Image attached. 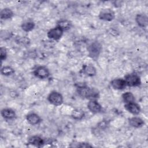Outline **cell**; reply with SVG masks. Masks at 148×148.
Segmentation results:
<instances>
[{
  "label": "cell",
  "instance_id": "obj_1",
  "mask_svg": "<svg viewBox=\"0 0 148 148\" xmlns=\"http://www.w3.org/2000/svg\"><path fill=\"white\" fill-rule=\"evenodd\" d=\"M76 86L78 95L82 98L91 100L95 99L99 96V92L98 90L90 87L84 83H76Z\"/></svg>",
  "mask_w": 148,
  "mask_h": 148
},
{
  "label": "cell",
  "instance_id": "obj_2",
  "mask_svg": "<svg viewBox=\"0 0 148 148\" xmlns=\"http://www.w3.org/2000/svg\"><path fill=\"white\" fill-rule=\"evenodd\" d=\"M88 56L94 60H97L102 50V45L98 41L92 42L87 47Z\"/></svg>",
  "mask_w": 148,
  "mask_h": 148
},
{
  "label": "cell",
  "instance_id": "obj_3",
  "mask_svg": "<svg viewBox=\"0 0 148 148\" xmlns=\"http://www.w3.org/2000/svg\"><path fill=\"white\" fill-rule=\"evenodd\" d=\"M124 80L127 86L129 87L139 86L141 84L140 77L135 73L127 74L124 77Z\"/></svg>",
  "mask_w": 148,
  "mask_h": 148
},
{
  "label": "cell",
  "instance_id": "obj_4",
  "mask_svg": "<svg viewBox=\"0 0 148 148\" xmlns=\"http://www.w3.org/2000/svg\"><path fill=\"white\" fill-rule=\"evenodd\" d=\"M47 100L54 106H60L63 103V97L59 92L53 91L49 94Z\"/></svg>",
  "mask_w": 148,
  "mask_h": 148
},
{
  "label": "cell",
  "instance_id": "obj_5",
  "mask_svg": "<svg viewBox=\"0 0 148 148\" xmlns=\"http://www.w3.org/2000/svg\"><path fill=\"white\" fill-rule=\"evenodd\" d=\"M98 17L100 20L106 21H111L115 17V13L113 10L109 8H105L101 10L99 12Z\"/></svg>",
  "mask_w": 148,
  "mask_h": 148
},
{
  "label": "cell",
  "instance_id": "obj_6",
  "mask_svg": "<svg viewBox=\"0 0 148 148\" xmlns=\"http://www.w3.org/2000/svg\"><path fill=\"white\" fill-rule=\"evenodd\" d=\"M34 75L38 78L43 79L48 77L50 75L49 69L44 66H39L36 67L34 72Z\"/></svg>",
  "mask_w": 148,
  "mask_h": 148
},
{
  "label": "cell",
  "instance_id": "obj_7",
  "mask_svg": "<svg viewBox=\"0 0 148 148\" xmlns=\"http://www.w3.org/2000/svg\"><path fill=\"white\" fill-rule=\"evenodd\" d=\"M64 31L58 27H56L50 29L47 34V37L50 39H53V40H58L60 39L61 36H62Z\"/></svg>",
  "mask_w": 148,
  "mask_h": 148
},
{
  "label": "cell",
  "instance_id": "obj_8",
  "mask_svg": "<svg viewBox=\"0 0 148 148\" xmlns=\"http://www.w3.org/2000/svg\"><path fill=\"white\" fill-rule=\"evenodd\" d=\"M87 108L93 113H98L102 110L101 105L95 99H91L87 103Z\"/></svg>",
  "mask_w": 148,
  "mask_h": 148
},
{
  "label": "cell",
  "instance_id": "obj_9",
  "mask_svg": "<svg viewBox=\"0 0 148 148\" xmlns=\"http://www.w3.org/2000/svg\"><path fill=\"white\" fill-rule=\"evenodd\" d=\"M124 108L127 111L134 115H137L140 112V108L139 105L135 102L125 103Z\"/></svg>",
  "mask_w": 148,
  "mask_h": 148
},
{
  "label": "cell",
  "instance_id": "obj_10",
  "mask_svg": "<svg viewBox=\"0 0 148 148\" xmlns=\"http://www.w3.org/2000/svg\"><path fill=\"white\" fill-rule=\"evenodd\" d=\"M110 84L112 87L116 90H123L127 86L125 82L123 79H114L111 81Z\"/></svg>",
  "mask_w": 148,
  "mask_h": 148
},
{
  "label": "cell",
  "instance_id": "obj_11",
  "mask_svg": "<svg viewBox=\"0 0 148 148\" xmlns=\"http://www.w3.org/2000/svg\"><path fill=\"white\" fill-rule=\"evenodd\" d=\"M28 142L29 144L38 147H42L45 144L44 140L41 137L37 135L29 137L28 138Z\"/></svg>",
  "mask_w": 148,
  "mask_h": 148
},
{
  "label": "cell",
  "instance_id": "obj_12",
  "mask_svg": "<svg viewBox=\"0 0 148 148\" xmlns=\"http://www.w3.org/2000/svg\"><path fill=\"white\" fill-rule=\"evenodd\" d=\"M135 21L137 24L142 28H145L147 25L148 18L144 13L138 14L135 17Z\"/></svg>",
  "mask_w": 148,
  "mask_h": 148
},
{
  "label": "cell",
  "instance_id": "obj_13",
  "mask_svg": "<svg viewBox=\"0 0 148 148\" xmlns=\"http://www.w3.org/2000/svg\"><path fill=\"white\" fill-rule=\"evenodd\" d=\"M26 120L29 124L32 125L38 124L42 121L40 116L35 113H31L28 114L26 116Z\"/></svg>",
  "mask_w": 148,
  "mask_h": 148
},
{
  "label": "cell",
  "instance_id": "obj_14",
  "mask_svg": "<svg viewBox=\"0 0 148 148\" xmlns=\"http://www.w3.org/2000/svg\"><path fill=\"white\" fill-rule=\"evenodd\" d=\"M82 70L84 75L90 77L94 76L97 73L96 68L91 64L84 65Z\"/></svg>",
  "mask_w": 148,
  "mask_h": 148
},
{
  "label": "cell",
  "instance_id": "obj_15",
  "mask_svg": "<svg viewBox=\"0 0 148 148\" xmlns=\"http://www.w3.org/2000/svg\"><path fill=\"white\" fill-rule=\"evenodd\" d=\"M130 126L134 128H140L144 125V121L139 117H132L128 120Z\"/></svg>",
  "mask_w": 148,
  "mask_h": 148
},
{
  "label": "cell",
  "instance_id": "obj_16",
  "mask_svg": "<svg viewBox=\"0 0 148 148\" xmlns=\"http://www.w3.org/2000/svg\"><path fill=\"white\" fill-rule=\"evenodd\" d=\"M1 116L5 119H13L16 117L15 112L10 108H4L1 110Z\"/></svg>",
  "mask_w": 148,
  "mask_h": 148
},
{
  "label": "cell",
  "instance_id": "obj_17",
  "mask_svg": "<svg viewBox=\"0 0 148 148\" xmlns=\"http://www.w3.org/2000/svg\"><path fill=\"white\" fill-rule=\"evenodd\" d=\"M57 26L60 28L63 31L69 30L72 27V23L71 21L66 19H63L58 21L57 24Z\"/></svg>",
  "mask_w": 148,
  "mask_h": 148
},
{
  "label": "cell",
  "instance_id": "obj_18",
  "mask_svg": "<svg viewBox=\"0 0 148 148\" xmlns=\"http://www.w3.org/2000/svg\"><path fill=\"white\" fill-rule=\"evenodd\" d=\"M85 116V113L84 110L80 108L75 109L72 111L71 117L76 120H81L84 118Z\"/></svg>",
  "mask_w": 148,
  "mask_h": 148
},
{
  "label": "cell",
  "instance_id": "obj_19",
  "mask_svg": "<svg viewBox=\"0 0 148 148\" xmlns=\"http://www.w3.org/2000/svg\"><path fill=\"white\" fill-rule=\"evenodd\" d=\"M14 15L13 11L8 8H5L1 10L0 12V17L2 20H8L11 18Z\"/></svg>",
  "mask_w": 148,
  "mask_h": 148
},
{
  "label": "cell",
  "instance_id": "obj_20",
  "mask_svg": "<svg viewBox=\"0 0 148 148\" xmlns=\"http://www.w3.org/2000/svg\"><path fill=\"white\" fill-rule=\"evenodd\" d=\"M35 24L34 21L27 20L23 22L21 25V29L25 32H29L35 28Z\"/></svg>",
  "mask_w": 148,
  "mask_h": 148
},
{
  "label": "cell",
  "instance_id": "obj_21",
  "mask_svg": "<svg viewBox=\"0 0 148 148\" xmlns=\"http://www.w3.org/2000/svg\"><path fill=\"white\" fill-rule=\"evenodd\" d=\"M122 98L123 101L125 103H131V102H134L135 101V97L134 94L130 91H127L123 94L122 95Z\"/></svg>",
  "mask_w": 148,
  "mask_h": 148
},
{
  "label": "cell",
  "instance_id": "obj_22",
  "mask_svg": "<svg viewBox=\"0 0 148 148\" xmlns=\"http://www.w3.org/2000/svg\"><path fill=\"white\" fill-rule=\"evenodd\" d=\"M1 73L4 76H10L14 73V70L11 66H5L1 68Z\"/></svg>",
  "mask_w": 148,
  "mask_h": 148
},
{
  "label": "cell",
  "instance_id": "obj_23",
  "mask_svg": "<svg viewBox=\"0 0 148 148\" xmlns=\"http://www.w3.org/2000/svg\"><path fill=\"white\" fill-rule=\"evenodd\" d=\"M0 59L1 61L5 60L7 57V50L5 47H1L0 48Z\"/></svg>",
  "mask_w": 148,
  "mask_h": 148
},
{
  "label": "cell",
  "instance_id": "obj_24",
  "mask_svg": "<svg viewBox=\"0 0 148 148\" xmlns=\"http://www.w3.org/2000/svg\"><path fill=\"white\" fill-rule=\"evenodd\" d=\"M109 121H106V120H103L102 121H100L98 124H97V127L99 129V130H105L106 128H107V127L109 125Z\"/></svg>",
  "mask_w": 148,
  "mask_h": 148
},
{
  "label": "cell",
  "instance_id": "obj_25",
  "mask_svg": "<svg viewBox=\"0 0 148 148\" xmlns=\"http://www.w3.org/2000/svg\"><path fill=\"white\" fill-rule=\"evenodd\" d=\"M11 34V32H7L6 31H2L1 32V38L2 39H6L7 38H9L10 37V34Z\"/></svg>",
  "mask_w": 148,
  "mask_h": 148
},
{
  "label": "cell",
  "instance_id": "obj_26",
  "mask_svg": "<svg viewBox=\"0 0 148 148\" xmlns=\"http://www.w3.org/2000/svg\"><path fill=\"white\" fill-rule=\"evenodd\" d=\"M77 144V145L76 146V147H92V146L90 145V143H86V142H80V143H78Z\"/></svg>",
  "mask_w": 148,
  "mask_h": 148
},
{
  "label": "cell",
  "instance_id": "obj_27",
  "mask_svg": "<svg viewBox=\"0 0 148 148\" xmlns=\"http://www.w3.org/2000/svg\"><path fill=\"white\" fill-rule=\"evenodd\" d=\"M18 42L20 43H22L23 45L24 44H28V43H29V39L25 37H23V38H21L19 39Z\"/></svg>",
  "mask_w": 148,
  "mask_h": 148
}]
</instances>
